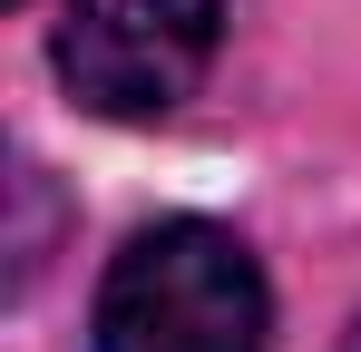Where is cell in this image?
Instances as JSON below:
<instances>
[{
	"mask_svg": "<svg viewBox=\"0 0 361 352\" xmlns=\"http://www.w3.org/2000/svg\"><path fill=\"white\" fill-rule=\"evenodd\" d=\"M264 333H274L264 264L235 225H205V216L127 235L88 313L98 352H264Z\"/></svg>",
	"mask_w": 361,
	"mask_h": 352,
	"instance_id": "cell-1",
	"label": "cell"
},
{
	"mask_svg": "<svg viewBox=\"0 0 361 352\" xmlns=\"http://www.w3.org/2000/svg\"><path fill=\"white\" fill-rule=\"evenodd\" d=\"M225 0H59V59L68 98L98 117H166L215 69Z\"/></svg>",
	"mask_w": 361,
	"mask_h": 352,
	"instance_id": "cell-2",
	"label": "cell"
},
{
	"mask_svg": "<svg viewBox=\"0 0 361 352\" xmlns=\"http://www.w3.org/2000/svg\"><path fill=\"white\" fill-rule=\"evenodd\" d=\"M352 352H361V333H352Z\"/></svg>",
	"mask_w": 361,
	"mask_h": 352,
	"instance_id": "cell-3",
	"label": "cell"
}]
</instances>
